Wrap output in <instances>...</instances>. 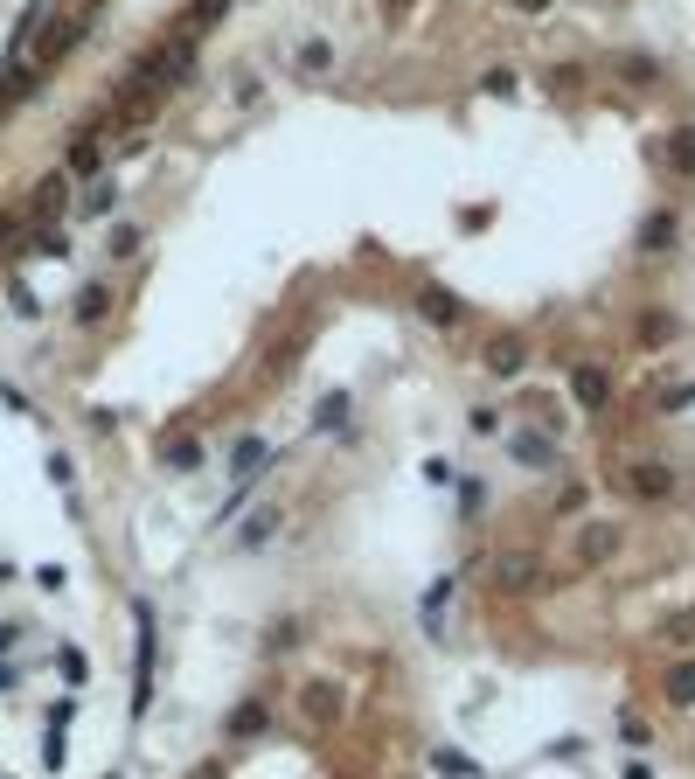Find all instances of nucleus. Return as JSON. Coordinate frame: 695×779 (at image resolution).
<instances>
[{
	"label": "nucleus",
	"instance_id": "nucleus-36",
	"mask_svg": "<svg viewBox=\"0 0 695 779\" xmlns=\"http://www.w3.org/2000/svg\"><path fill=\"white\" fill-rule=\"evenodd\" d=\"M7 689H21V668H14V661H0V696H7Z\"/></svg>",
	"mask_w": 695,
	"mask_h": 779
},
{
	"label": "nucleus",
	"instance_id": "nucleus-15",
	"mask_svg": "<svg viewBox=\"0 0 695 779\" xmlns=\"http://www.w3.org/2000/svg\"><path fill=\"white\" fill-rule=\"evenodd\" d=\"M299 710H306L313 724H327V717H334V689H327V682H306V689H299Z\"/></svg>",
	"mask_w": 695,
	"mask_h": 779
},
{
	"label": "nucleus",
	"instance_id": "nucleus-37",
	"mask_svg": "<svg viewBox=\"0 0 695 779\" xmlns=\"http://www.w3.org/2000/svg\"><path fill=\"white\" fill-rule=\"evenodd\" d=\"M195 779H223V766H216V759H209V766H195Z\"/></svg>",
	"mask_w": 695,
	"mask_h": 779
},
{
	"label": "nucleus",
	"instance_id": "nucleus-35",
	"mask_svg": "<svg viewBox=\"0 0 695 779\" xmlns=\"http://www.w3.org/2000/svg\"><path fill=\"white\" fill-rule=\"evenodd\" d=\"M619 779H654V766H647V759H626V766H619Z\"/></svg>",
	"mask_w": 695,
	"mask_h": 779
},
{
	"label": "nucleus",
	"instance_id": "nucleus-21",
	"mask_svg": "<svg viewBox=\"0 0 695 779\" xmlns=\"http://www.w3.org/2000/svg\"><path fill=\"white\" fill-rule=\"evenodd\" d=\"M640 341H647V348L675 341V313H647V320H640Z\"/></svg>",
	"mask_w": 695,
	"mask_h": 779
},
{
	"label": "nucleus",
	"instance_id": "nucleus-29",
	"mask_svg": "<svg viewBox=\"0 0 695 779\" xmlns=\"http://www.w3.org/2000/svg\"><path fill=\"white\" fill-rule=\"evenodd\" d=\"M584 501H591V494H584V487H577V480H570V487H563V494H556V515H577V508H584Z\"/></svg>",
	"mask_w": 695,
	"mask_h": 779
},
{
	"label": "nucleus",
	"instance_id": "nucleus-27",
	"mask_svg": "<svg viewBox=\"0 0 695 779\" xmlns=\"http://www.w3.org/2000/svg\"><path fill=\"white\" fill-rule=\"evenodd\" d=\"M139 251V230L133 223H119V230H112V258H133Z\"/></svg>",
	"mask_w": 695,
	"mask_h": 779
},
{
	"label": "nucleus",
	"instance_id": "nucleus-33",
	"mask_svg": "<svg viewBox=\"0 0 695 779\" xmlns=\"http://www.w3.org/2000/svg\"><path fill=\"white\" fill-rule=\"evenodd\" d=\"M424 480H438V487H452L459 473H452V460H424Z\"/></svg>",
	"mask_w": 695,
	"mask_h": 779
},
{
	"label": "nucleus",
	"instance_id": "nucleus-24",
	"mask_svg": "<svg viewBox=\"0 0 695 779\" xmlns=\"http://www.w3.org/2000/svg\"><path fill=\"white\" fill-rule=\"evenodd\" d=\"M63 195H70V188H63V174H49V181L35 188V209H42V216H56V209H63Z\"/></svg>",
	"mask_w": 695,
	"mask_h": 779
},
{
	"label": "nucleus",
	"instance_id": "nucleus-12",
	"mask_svg": "<svg viewBox=\"0 0 695 779\" xmlns=\"http://www.w3.org/2000/svg\"><path fill=\"white\" fill-rule=\"evenodd\" d=\"M668 703H682V710H695V654H689V661H675V668H668Z\"/></svg>",
	"mask_w": 695,
	"mask_h": 779
},
{
	"label": "nucleus",
	"instance_id": "nucleus-18",
	"mask_svg": "<svg viewBox=\"0 0 695 779\" xmlns=\"http://www.w3.org/2000/svg\"><path fill=\"white\" fill-rule=\"evenodd\" d=\"M487 369H494V376H515V369H522V341H487Z\"/></svg>",
	"mask_w": 695,
	"mask_h": 779
},
{
	"label": "nucleus",
	"instance_id": "nucleus-32",
	"mask_svg": "<svg viewBox=\"0 0 695 779\" xmlns=\"http://www.w3.org/2000/svg\"><path fill=\"white\" fill-rule=\"evenodd\" d=\"M619 70H626L633 84H647V77H654V63H647V56H619Z\"/></svg>",
	"mask_w": 695,
	"mask_h": 779
},
{
	"label": "nucleus",
	"instance_id": "nucleus-38",
	"mask_svg": "<svg viewBox=\"0 0 695 779\" xmlns=\"http://www.w3.org/2000/svg\"><path fill=\"white\" fill-rule=\"evenodd\" d=\"M515 7H522V14H543V7H550V0H515Z\"/></svg>",
	"mask_w": 695,
	"mask_h": 779
},
{
	"label": "nucleus",
	"instance_id": "nucleus-10",
	"mask_svg": "<svg viewBox=\"0 0 695 779\" xmlns=\"http://www.w3.org/2000/svg\"><path fill=\"white\" fill-rule=\"evenodd\" d=\"M417 313H424V320H438V327H452V320H459V300H452V293H438V286H417Z\"/></svg>",
	"mask_w": 695,
	"mask_h": 779
},
{
	"label": "nucleus",
	"instance_id": "nucleus-30",
	"mask_svg": "<svg viewBox=\"0 0 695 779\" xmlns=\"http://www.w3.org/2000/svg\"><path fill=\"white\" fill-rule=\"evenodd\" d=\"M668 640H682V647L695 640V606H689V613H675V620H668Z\"/></svg>",
	"mask_w": 695,
	"mask_h": 779
},
{
	"label": "nucleus",
	"instance_id": "nucleus-13",
	"mask_svg": "<svg viewBox=\"0 0 695 779\" xmlns=\"http://www.w3.org/2000/svg\"><path fill=\"white\" fill-rule=\"evenodd\" d=\"M265 453H272L265 439H237V446H230V473H237V480H244V473H258V467H265Z\"/></svg>",
	"mask_w": 695,
	"mask_h": 779
},
{
	"label": "nucleus",
	"instance_id": "nucleus-8",
	"mask_svg": "<svg viewBox=\"0 0 695 779\" xmlns=\"http://www.w3.org/2000/svg\"><path fill=\"white\" fill-rule=\"evenodd\" d=\"M70 174H77V181H91V174H105V133H84V140L70 147Z\"/></svg>",
	"mask_w": 695,
	"mask_h": 779
},
{
	"label": "nucleus",
	"instance_id": "nucleus-19",
	"mask_svg": "<svg viewBox=\"0 0 695 779\" xmlns=\"http://www.w3.org/2000/svg\"><path fill=\"white\" fill-rule=\"evenodd\" d=\"M56 675H63L70 689H84V682H91V661H84V647H63V654H56Z\"/></svg>",
	"mask_w": 695,
	"mask_h": 779
},
{
	"label": "nucleus",
	"instance_id": "nucleus-31",
	"mask_svg": "<svg viewBox=\"0 0 695 779\" xmlns=\"http://www.w3.org/2000/svg\"><path fill=\"white\" fill-rule=\"evenodd\" d=\"M695 404V383H682V390H661V411H689Z\"/></svg>",
	"mask_w": 695,
	"mask_h": 779
},
{
	"label": "nucleus",
	"instance_id": "nucleus-6",
	"mask_svg": "<svg viewBox=\"0 0 695 779\" xmlns=\"http://www.w3.org/2000/svg\"><path fill=\"white\" fill-rule=\"evenodd\" d=\"M570 390H577V404H584V411H605V397H612V376H605L598 362H584V369L570 376Z\"/></svg>",
	"mask_w": 695,
	"mask_h": 779
},
{
	"label": "nucleus",
	"instance_id": "nucleus-4",
	"mask_svg": "<svg viewBox=\"0 0 695 779\" xmlns=\"http://www.w3.org/2000/svg\"><path fill=\"white\" fill-rule=\"evenodd\" d=\"M556 453H563V446H556L550 432H543V425H529V432H515V467H556Z\"/></svg>",
	"mask_w": 695,
	"mask_h": 779
},
{
	"label": "nucleus",
	"instance_id": "nucleus-17",
	"mask_svg": "<svg viewBox=\"0 0 695 779\" xmlns=\"http://www.w3.org/2000/svg\"><path fill=\"white\" fill-rule=\"evenodd\" d=\"M619 745H626V752H647V745H654V724H647L640 710H626V717H619Z\"/></svg>",
	"mask_w": 695,
	"mask_h": 779
},
{
	"label": "nucleus",
	"instance_id": "nucleus-1",
	"mask_svg": "<svg viewBox=\"0 0 695 779\" xmlns=\"http://www.w3.org/2000/svg\"><path fill=\"white\" fill-rule=\"evenodd\" d=\"M188 77H195V42L181 35V42H167V49H146V63H139L133 77H126V98L174 91V84H188Z\"/></svg>",
	"mask_w": 695,
	"mask_h": 779
},
{
	"label": "nucleus",
	"instance_id": "nucleus-22",
	"mask_svg": "<svg viewBox=\"0 0 695 779\" xmlns=\"http://www.w3.org/2000/svg\"><path fill=\"white\" fill-rule=\"evenodd\" d=\"M223 7H230V0H195V7L181 14V35H195V28H209V21H216Z\"/></svg>",
	"mask_w": 695,
	"mask_h": 779
},
{
	"label": "nucleus",
	"instance_id": "nucleus-25",
	"mask_svg": "<svg viewBox=\"0 0 695 779\" xmlns=\"http://www.w3.org/2000/svg\"><path fill=\"white\" fill-rule=\"evenodd\" d=\"M668 154H675V174H695V133H689V126L668 140Z\"/></svg>",
	"mask_w": 695,
	"mask_h": 779
},
{
	"label": "nucleus",
	"instance_id": "nucleus-23",
	"mask_svg": "<svg viewBox=\"0 0 695 779\" xmlns=\"http://www.w3.org/2000/svg\"><path fill=\"white\" fill-rule=\"evenodd\" d=\"M105 307H112V286H84L77 293V320H98Z\"/></svg>",
	"mask_w": 695,
	"mask_h": 779
},
{
	"label": "nucleus",
	"instance_id": "nucleus-34",
	"mask_svg": "<svg viewBox=\"0 0 695 779\" xmlns=\"http://www.w3.org/2000/svg\"><path fill=\"white\" fill-rule=\"evenodd\" d=\"M21 640H28V626H14V620L0 626V654H7V647H21Z\"/></svg>",
	"mask_w": 695,
	"mask_h": 779
},
{
	"label": "nucleus",
	"instance_id": "nucleus-26",
	"mask_svg": "<svg viewBox=\"0 0 695 779\" xmlns=\"http://www.w3.org/2000/svg\"><path fill=\"white\" fill-rule=\"evenodd\" d=\"M341 418H348V397H341V390H334V397H320V411H313V425L327 432V425H341Z\"/></svg>",
	"mask_w": 695,
	"mask_h": 779
},
{
	"label": "nucleus",
	"instance_id": "nucleus-16",
	"mask_svg": "<svg viewBox=\"0 0 695 779\" xmlns=\"http://www.w3.org/2000/svg\"><path fill=\"white\" fill-rule=\"evenodd\" d=\"M258 731H265V703H237V710H230V738L244 745V738H258Z\"/></svg>",
	"mask_w": 695,
	"mask_h": 779
},
{
	"label": "nucleus",
	"instance_id": "nucleus-14",
	"mask_svg": "<svg viewBox=\"0 0 695 779\" xmlns=\"http://www.w3.org/2000/svg\"><path fill=\"white\" fill-rule=\"evenodd\" d=\"M431 773H445V779H480V766H473L466 752H452V745H438V752H431Z\"/></svg>",
	"mask_w": 695,
	"mask_h": 779
},
{
	"label": "nucleus",
	"instance_id": "nucleus-9",
	"mask_svg": "<svg viewBox=\"0 0 695 779\" xmlns=\"http://www.w3.org/2000/svg\"><path fill=\"white\" fill-rule=\"evenodd\" d=\"M160 467H174V473H195V467H202V439H188V432H174V439L160 446Z\"/></svg>",
	"mask_w": 695,
	"mask_h": 779
},
{
	"label": "nucleus",
	"instance_id": "nucleus-2",
	"mask_svg": "<svg viewBox=\"0 0 695 779\" xmlns=\"http://www.w3.org/2000/svg\"><path fill=\"white\" fill-rule=\"evenodd\" d=\"M536 585H543V557H536V550L494 557V592H536Z\"/></svg>",
	"mask_w": 695,
	"mask_h": 779
},
{
	"label": "nucleus",
	"instance_id": "nucleus-7",
	"mask_svg": "<svg viewBox=\"0 0 695 779\" xmlns=\"http://www.w3.org/2000/svg\"><path fill=\"white\" fill-rule=\"evenodd\" d=\"M612 550H619V529H612V522H591V529L577 536V564H605Z\"/></svg>",
	"mask_w": 695,
	"mask_h": 779
},
{
	"label": "nucleus",
	"instance_id": "nucleus-5",
	"mask_svg": "<svg viewBox=\"0 0 695 779\" xmlns=\"http://www.w3.org/2000/svg\"><path fill=\"white\" fill-rule=\"evenodd\" d=\"M675 237H682V216H675V209H654V216H647V230H640V251H647V258H661V251H675Z\"/></svg>",
	"mask_w": 695,
	"mask_h": 779
},
{
	"label": "nucleus",
	"instance_id": "nucleus-3",
	"mask_svg": "<svg viewBox=\"0 0 695 779\" xmlns=\"http://www.w3.org/2000/svg\"><path fill=\"white\" fill-rule=\"evenodd\" d=\"M619 487H626L633 501H675V487H682V480H675L668 467H654V460H640V467L619 473Z\"/></svg>",
	"mask_w": 695,
	"mask_h": 779
},
{
	"label": "nucleus",
	"instance_id": "nucleus-11",
	"mask_svg": "<svg viewBox=\"0 0 695 779\" xmlns=\"http://www.w3.org/2000/svg\"><path fill=\"white\" fill-rule=\"evenodd\" d=\"M278 522H285L278 508H265V515H251V522L237 529V550H258V543H272V536H278Z\"/></svg>",
	"mask_w": 695,
	"mask_h": 779
},
{
	"label": "nucleus",
	"instance_id": "nucleus-28",
	"mask_svg": "<svg viewBox=\"0 0 695 779\" xmlns=\"http://www.w3.org/2000/svg\"><path fill=\"white\" fill-rule=\"evenodd\" d=\"M112 202H119V188H112V181H98V188H91V202H84V209H91V216H105V209H112Z\"/></svg>",
	"mask_w": 695,
	"mask_h": 779
},
{
	"label": "nucleus",
	"instance_id": "nucleus-20",
	"mask_svg": "<svg viewBox=\"0 0 695 779\" xmlns=\"http://www.w3.org/2000/svg\"><path fill=\"white\" fill-rule=\"evenodd\" d=\"M327 63H334V42H320V35H313V42H299V70H306V77H320Z\"/></svg>",
	"mask_w": 695,
	"mask_h": 779
}]
</instances>
